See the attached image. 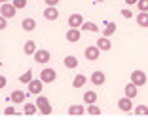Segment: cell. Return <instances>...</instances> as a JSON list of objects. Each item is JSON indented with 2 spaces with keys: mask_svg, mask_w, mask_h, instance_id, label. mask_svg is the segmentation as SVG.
<instances>
[{
  "mask_svg": "<svg viewBox=\"0 0 148 124\" xmlns=\"http://www.w3.org/2000/svg\"><path fill=\"white\" fill-rule=\"evenodd\" d=\"M36 107H38V111L42 113V115H51V105H49V99L44 98V96H36Z\"/></svg>",
  "mask_w": 148,
  "mask_h": 124,
  "instance_id": "cell-1",
  "label": "cell"
},
{
  "mask_svg": "<svg viewBox=\"0 0 148 124\" xmlns=\"http://www.w3.org/2000/svg\"><path fill=\"white\" fill-rule=\"evenodd\" d=\"M146 80H148L146 73L140 71V69H135V71L131 73V82H133V84H137V86H144V84H146Z\"/></svg>",
  "mask_w": 148,
  "mask_h": 124,
  "instance_id": "cell-2",
  "label": "cell"
},
{
  "mask_svg": "<svg viewBox=\"0 0 148 124\" xmlns=\"http://www.w3.org/2000/svg\"><path fill=\"white\" fill-rule=\"evenodd\" d=\"M27 86H29V92H31V94H34V96H40V94H42V90H44V80L38 76V78H32Z\"/></svg>",
  "mask_w": 148,
  "mask_h": 124,
  "instance_id": "cell-3",
  "label": "cell"
},
{
  "mask_svg": "<svg viewBox=\"0 0 148 124\" xmlns=\"http://www.w3.org/2000/svg\"><path fill=\"white\" fill-rule=\"evenodd\" d=\"M84 55H86V59H87V61H97V59H99V55H101L99 46H97V44L87 46V48H86V52H84Z\"/></svg>",
  "mask_w": 148,
  "mask_h": 124,
  "instance_id": "cell-4",
  "label": "cell"
},
{
  "mask_svg": "<svg viewBox=\"0 0 148 124\" xmlns=\"http://www.w3.org/2000/svg\"><path fill=\"white\" fill-rule=\"evenodd\" d=\"M15 12H17V8L13 6V2L10 4V2H4V4H0V13L4 15V17L12 19L13 15H15Z\"/></svg>",
  "mask_w": 148,
  "mask_h": 124,
  "instance_id": "cell-5",
  "label": "cell"
},
{
  "mask_svg": "<svg viewBox=\"0 0 148 124\" xmlns=\"http://www.w3.org/2000/svg\"><path fill=\"white\" fill-rule=\"evenodd\" d=\"M40 78L44 80V84H51V82H55L57 78V73L53 71V69H49V67H46L42 73H40Z\"/></svg>",
  "mask_w": 148,
  "mask_h": 124,
  "instance_id": "cell-6",
  "label": "cell"
},
{
  "mask_svg": "<svg viewBox=\"0 0 148 124\" xmlns=\"http://www.w3.org/2000/svg\"><path fill=\"white\" fill-rule=\"evenodd\" d=\"M118 107H120V111H123V113H131L133 111V99L123 96V98L118 99Z\"/></svg>",
  "mask_w": 148,
  "mask_h": 124,
  "instance_id": "cell-7",
  "label": "cell"
},
{
  "mask_svg": "<svg viewBox=\"0 0 148 124\" xmlns=\"http://www.w3.org/2000/svg\"><path fill=\"white\" fill-rule=\"evenodd\" d=\"M32 57H34L36 63H42V65H44V63H48L49 59H51V53H49L48 50H36Z\"/></svg>",
  "mask_w": 148,
  "mask_h": 124,
  "instance_id": "cell-8",
  "label": "cell"
},
{
  "mask_svg": "<svg viewBox=\"0 0 148 124\" xmlns=\"http://www.w3.org/2000/svg\"><path fill=\"white\" fill-rule=\"evenodd\" d=\"M44 17L48 19V21H55V19L59 17V10H57V6H46V10H44Z\"/></svg>",
  "mask_w": 148,
  "mask_h": 124,
  "instance_id": "cell-9",
  "label": "cell"
},
{
  "mask_svg": "<svg viewBox=\"0 0 148 124\" xmlns=\"http://www.w3.org/2000/svg\"><path fill=\"white\" fill-rule=\"evenodd\" d=\"M91 82H93V86H103L106 82V75L103 71H93L91 73Z\"/></svg>",
  "mask_w": 148,
  "mask_h": 124,
  "instance_id": "cell-10",
  "label": "cell"
},
{
  "mask_svg": "<svg viewBox=\"0 0 148 124\" xmlns=\"http://www.w3.org/2000/svg\"><path fill=\"white\" fill-rule=\"evenodd\" d=\"M82 25H84V15L82 13H72V15H69V27L80 29Z\"/></svg>",
  "mask_w": 148,
  "mask_h": 124,
  "instance_id": "cell-11",
  "label": "cell"
},
{
  "mask_svg": "<svg viewBox=\"0 0 148 124\" xmlns=\"http://www.w3.org/2000/svg\"><path fill=\"white\" fill-rule=\"evenodd\" d=\"M80 38H82V31H80V29L70 27L69 31H66V40H69V42H78Z\"/></svg>",
  "mask_w": 148,
  "mask_h": 124,
  "instance_id": "cell-12",
  "label": "cell"
},
{
  "mask_svg": "<svg viewBox=\"0 0 148 124\" xmlns=\"http://www.w3.org/2000/svg\"><path fill=\"white\" fill-rule=\"evenodd\" d=\"M25 99H27V94L23 92V90H13L12 96H10V101H12V103H17V105H19V103H23Z\"/></svg>",
  "mask_w": 148,
  "mask_h": 124,
  "instance_id": "cell-13",
  "label": "cell"
},
{
  "mask_svg": "<svg viewBox=\"0 0 148 124\" xmlns=\"http://www.w3.org/2000/svg\"><path fill=\"white\" fill-rule=\"evenodd\" d=\"M95 44L99 46V50H101V52H108V50L112 48V42H110V38H108V36H101V38L97 40Z\"/></svg>",
  "mask_w": 148,
  "mask_h": 124,
  "instance_id": "cell-14",
  "label": "cell"
},
{
  "mask_svg": "<svg viewBox=\"0 0 148 124\" xmlns=\"http://www.w3.org/2000/svg\"><path fill=\"white\" fill-rule=\"evenodd\" d=\"M137 88H139L137 84L129 82V84H125V88H123V94H125L127 98H131V99H133V98H137V94H139V90H137Z\"/></svg>",
  "mask_w": 148,
  "mask_h": 124,
  "instance_id": "cell-15",
  "label": "cell"
},
{
  "mask_svg": "<svg viewBox=\"0 0 148 124\" xmlns=\"http://www.w3.org/2000/svg\"><path fill=\"white\" fill-rule=\"evenodd\" d=\"M36 50H38V46H36L34 40H27L25 46H23V52H25V55H34Z\"/></svg>",
  "mask_w": 148,
  "mask_h": 124,
  "instance_id": "cell-16",
  "label": "cell"
},
{
  "mask_svg": "<svg viewBox=\"0 0 148 124\" xmlns=\"http://www.w3.org/2000/svg\"><path fill=\"white\" fill-rule=\"evenodd\" d=\"M21 29H23V31H27V33L34 31V29H36V21H34L32 17H27V19H23V21H21Z\"/></svg>",
  "mask_w": 148,
  "mask_h": 124,
  "instance_id": "cell-17",
  "label": "cell"
},
{
  "mask_svg": "<svg viewBox=\"0 0 148 124\" xmlns=\"http://www.w3.org/2000/svg\"><path fill=\"white\" fill-rule=\"evenodd\" d=\"M137 25L143 27V29H148V12L137 13Z\"/></svg>",
  "mask_w": 148,
  "mask_h": 124,
  "instance_id": "cell-18",
  "label": "cell"
},
{
  "mask_svg": "<svg viewBox=\"0 0 148 124\" xmlns=\"http://www.w3.org/2000/svg\"><path fill=\"white\" fill-rule=\"evenodd\" d=\"M84 103H86V105L97 103V92H93V90H87V92L84 94Z\"/></svg>",
  "mask_w": 148,
  "mask_h": 124,
  "instance_id": "cell-19",
  "label": "cell"
},
{
  "mask_svg": "<svg viewBox=\"0 0 148 124\" xmlns=\"http://www.w3.org/2000/svg\"><path fill=\"white\" fill-rule=\"evenodd\" d=\"M63 63H65L66 69H76V67H78V59L74 57V55H66V57L63 59Z\"/></svg>",
  "mask_w": 148,
  "mask_h": 124,
  "instance_id": "cell-20",
  "label": "cell"
},
{
  "mask_svg": "<svg viewBox=\"0 0 148 124\" xmlns=\"http://www.w3.org/2000/svg\"><path fill=\"white\" fill-rule=\"evenodd\" d=\"M80 29H84V31H89V33H99V25L93 21H84V25L80 27Z\"/></svg>",
  "mask_w": 148,
  "mask_h": 124,
  "instance_id": "cell-21",
  "label": "cell"
},
{
  "mask_svg": "<svg viewBox=\"0 0 148 124\" xmlns=\"http://www.w3.org/2000/svg\"><path fill=\"white\" fill-rule=\"evenodd\" d=\"M86 82H87V78L84 75H76V76H74V80H72V86H74V88H84Z\"/></svg>",
  "mask_w": 148,
  "mask_h": 124,
  "instance_id": "cell-22",
  "label": "cell"
},
{
  "mask_svg": "<svg viewBox=\"0 0 148 124\" xmlns=\"http://www.w3.org/2000/svg\"><path fill=\"white\" fill-rule=\"evenodd\" d=\"M84 113H86V107H84V105H70L69 107V115H72V116L84 115Z\"/></svg>",
  "mask_w": 148,
  "mask_h": 124,
  "instance_id": "cell-23",
  "label": "cell"
},
{
  "mask_svg": "<svg viewBox=\"0 0 148 124\" xmlns=\"http://www.w3.org/2000/svg\"><path fill=\"white\" fill-rule=\"evenodd\" d=\"M116 33V23H105V29H103V36H112Z\"/></svg>",
  "mask_w": 148,
  "mask_h": 124,
  "instance_id": "cell-24",
  "label": "cell"
},
{
  "mask_svg": "<svg viewBox=\"0 0 148 124\" xmlns=\"http://www.w3.org/2000/svg\"><path fill=\"white\" fill-rule=\"evenodd\" d=\"M36 111H38V107H36V103H25V107H23V113H25L27 116H32Z\"/></svg>",
  "mask_w": 148,
  "mask_h": 124,
  "instance_id": "cell-25",
  "label": "cell"
},
{
  "mask_svg": "<svg viewBox=\"0 0 148 124\" xmlns=\"http://www.w3.org/2000/svg\"><path fill=\"white\" fill-rule=\"evenodd\" d=\"M31 80H32V71H31V69H29V71H25L21 76H19V82H21V84H29Z\"/></svg>",
  "mask_w": 148,
  "mask_h": 124,
  "instance_id": "cell-26",
  "label": "cell"
},
{
  "mask_svg": "<svg viewBox=\"0 0 148 124\" xmlns=\"http://www.w3.org/2000/svg\"><path fill=\"white\" fill-rule=\"evenodd\" d=\"M86 113H89V115H101V109L95 105V103H91V105L86 107Z\"/></svg>",
  "mask_w": 148,
  "mask_h": 124,
  "instance_id": "cell-27",
  "label": "cell"
},
{
  "mask_svg": "<svg viewBox=\"0 0 148 124\" xmlns=\"http://www.w3.org/2000/svg\"><path fill=\"white\" fill-rule=\"evenodd\" d=\"M133 111H135V115H144L146 116L148 115V107L146 105H139V107H135Z\"/></svg>",
  "mask_w": 148,
  "mask_h": 124,
  "instance_id": "cell-28",
  "label": "cell"
},
{
  "mask_svg": "<svg viewBox=\"0 0 148 124\" xmlns=\"http://www.w3.org/2000/svg\"><path fill=\"white\" fill-rule=\"evenodd\" d=\"M137 6H139V12H148V0H139Z\"/></svg>",
  "mask_w": 148,
  "mask_h": 124,
  "instance_id": "cell-29",
  "label": "cell"
},
{
  "mask_svg": "<svg viewBox=\"0 0 148 124\" xmlns=\"http://www.w3.org/2000/svg\"><path fill=\"white\" fill-rule=\"evenodd\" d=\"M13 6L17 10H23V8H27V0H13Z\"/></svg>",
  "mask_w": 148,
  "mask_h": 124,
  "instance_id": "cell-30",
  "label": "cell"
},
{
  "mask_svg": "<svg viewBox=\"0 0 148 124\" xmlns=\"http://www.w3.org/2000/svg\"><path fill=\"white\" fill-rule=\"evenodd\" d=\"M6 27H8V17H4V15L0 13V31H4Z\"/></svg>",
  "mask_w": 148,
  "mask_h": 124,
  "instance_id": "cell-31",
  "label": "cell"
},
{
  "mask_svg": "<svg viewBox=\"0 0 148 124\" xmlns=\"http://www.w3.org/2000/svg\"><path fill=\"white\" fill-rule=\"evenodd\" d=\"M122 15H123L125 19H131V17H133V12H131L129 8H125V10H122Z\"/></svg>",
  "mask_w": 148,
  "mask_h": 124,
  "instance_id": "cell-32",
  "label": "cell"
},
{
  "mask_svg": "<svg viewBox=\"0 0 148 124\" xmlns=\"http://www.w3.org/2000/svg\"><path fill=\"white\" fill-rule=\"evenodd\" d=\"M4 115H15V107H13V105L6 107V109H4Z\"/></svg>",
  "mask_w": 148,
  "mask_h": 124,
  "instance_id": "cell-33",
  "label": "cell"
},
{
  "mask_svg": "<svg viewBox=\"0 0 148 124\" xmlns=\"http://www.w3.org/2000/svg\"><path fill=\"white\" fill-rule=\"evenodd\" d=\"M6 84H8L6 76H4V75H0V90H2V88H6Z\"/></svg>",
  "mask_w": 148,
  "mask_h": 124,
  "instance_id": "cell-34",
  "label": "cell"
},
{
  "mask_svg": "<svg viewBox=\"0 0 148 124\" xmlns=\"http://www.w3.org/2000/svg\"><path fill=\"white\" fill-rule=\"evenodd\" d=\"M46 2V6H57L59 4V0H44Z\"/></svg>",
  "mask_w": 148,
  "mask_h": 124,
  "instance_id": "cell-35",
  "label": "cell"
},
{
  "mask_svg": "<svg viewBox=\"0 0 148 124\" xmlns=\"http://www.w3.org/2000/svg\"><path fill=\"white\" fill-rule=\"evenodd\" d=\"M137 2H139V0H125L127 6H133V4H137Z\"/></svg>",
  "mask_w": 148,
  "mask_h": 124,
  "instance_id": "cell-36",
  "label": "cell"
},
{
  "mask_svg": "<svg viewBox=\"0 0 148 124\" xmlns=\"http://www.w3.org/2000/svg\"><path fill=\"white\" fill-rule=\"evenodd\" d=\"M4 2H8V0H0V4H4Z\"/></svg>",
  "mask_w": 148,
  "mask_h": 124,
  "instance_id": "cell-37",
  "label": "cell"
},
{
  "mask_svg": "<svg viewBox=\"0 0 148 124\" xmlns=\"http://www.w3.org/2000/svg\"><path fill=\"white\" fill-rule=\"evenodd\" d=\"M95 2H99V4H101V2H105V0H95Z\"/></svg>",
  "mask_w": 148,
  "mask_h": 124,
  "instance_id": "cell-38",
  "label": "cell"
}]
</instances>
